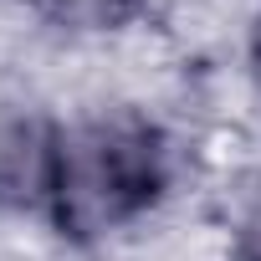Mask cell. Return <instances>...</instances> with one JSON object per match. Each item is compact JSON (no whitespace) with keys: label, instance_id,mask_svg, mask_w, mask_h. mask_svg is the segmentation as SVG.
<instances>
[{"label":"cell","instance_id":"cell-1","mask_svg":"<svg viewBox=\"0 0 261 261\" xmlns=\"http://www.w3.org/2000/svg\"><path fill=\"white\" fill-rule=\"evenodd\" d=\"M174 179V149L164 128L139 113H102L62 123L46 220L62 236H108L149 215Z\"/></svg>","mask_w":261,"mask_h":261},{"label":"cell","instance_id":"cell-4","mask_svg":"<svg viewBox=\"0 0 261 261\" xmlns=\"http://www.w3.org/2000/svg\"><path fill=\"white\" fill-rule=\"evenodd\" d=\"M236 261H261V241H251V246H246V251H241Z\"/></svg>","mask_w":261,"mask_h":261},{"label":"cell","instance_id":"cell-2","mask_svg":"<svg viewBox=\"0 0 261 261\" xmlns=\"http://www.w3.org/2000/svg\"><path fill=\"white\" fill-rule=\"evenodd\" d=\"M62 123L36 113H0V210L46 215Z\"/></svg>","mask_w":261,"mask_h":261},{"label":"cell","instance_id":"cell-3","mask_svg":"<svg viewBox=\"0 0 261 261\" xmlns=\"http://www.w3.org/2000/svg\"><path fill=\"white\" fill-rule=\"evenodd\" d=\"M26 6L67 31H123L149 11V0H26Z\"/></svg>","mask_w":261,"mask_h":261},{"label":"cell","instance_id":"cell-5","mask_svg":"<svg viewBox=\"0 0 261 261\" xmlns=\"http://www.w3.org/2000/svg\"><path fill=\"white\" fill-rule=\"evenodd\" d=\"M256 72H261V31H256Z\"/></svg>","mask_w":261,"mask_h":261}]
</instances>
